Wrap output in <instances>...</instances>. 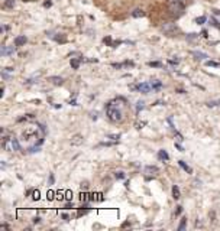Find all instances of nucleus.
Returning <instances> with one entry per match:
<instances>
[{
    "label": "nucleus",
    "mask_w": 220,
    "mask_h": 231,
    "mask_svg": "<svg viewBox=\"0 0 220 231\" xmlns=\"http://www.w3.org/2000/svg\"><path fill=\"white\" fill-rule=\"evenodd\" d=\"M195 38H199V33H188V35H187V39L188 40H193V39H195Z\"/></svg>",
    "instance_id": "nucleus-29"
},
{
    "label": "nucleus",
    "mask_w": 220,
    "mask_h": 231,
    "mask_svg": "<svg viewBox=\"0 0 220 231\" xmlns=\"http://www.w3.org/2000/svg\"><path fill=\"white\" fill-rule=\"evenodd\" d=\"M10 146H12V150H20V143L19 140L16 137H12V140H10Z\"/></svg>",
    "instance_id": "nucleus-12"
},
{
    "label": "nucleus",
    "mask_w": 220,
    "mask_h": 231,
    "mask_svg": "<svg viewBox=\"0 0 220 231\" xmlns=\"http://www.w3.org/2000/svg\"><path fill=\"white\" fill-rule=\"evenodd\" d=\"M54 39L57 40V42H61V43H64V42H65V36H64V35H62V33H60V36H54Z\"/></svg>",
    "instance_id": "nucleus-21"
},
{
    "label": "nucleus",
    "mask_w": 220,
    "mask_h": 231,
    "mask_svg": "<svg viewBox=\"0 0 220 231\" xmlns=\"http://www.w3.org/2000/svg\"><path fill=\"white\" fill-rule=\"evenodd\" d=\"M3 95H5V88H3V87H2V90H0V98H2V97H3Z\"/></svg>",
    "instance_id": "nucleus-50"
},
{
    "label": "nucleus",
    "mask_w": 220,
    "mask_h": 231,
    "mask_svg": "<svg viewBox=\"0 0 220 231\" xmlns=\"http://www.w3.org/2000/svg\"><path fill=\"white\" fill-rule=\"evenodd\" d=\"M114 176H116V179H125V172H122V171L116 172V173H114Z\"/></svg>",
    "instance_id": "nucleus-26"
},
{
    "label": "nucleus",
    "mask_w": 220,
    "mask_h": 231,
    "mask_svg": "<svg viewBox=\"0 0 220 231\" xmlns=\"http://www.w3.org/2000/svg\"><path fill=\"white\" fill-rule=\"evenodd\" d=\"M15 5H16L15 0H5V7H6V9H13Z\"/></svg>",
    "instance_id": "nucleus-20"
},
{
    "label": "nucleus",
    "mask_w": 220,
    "mask_h": 231,
    "mask_svg": "<svg viewBox=\"0 0 220 231\" xmlns=\"http://www.w3.org/2000/svg\"><path fill=\"white\" fill-rule=\"evenodd\" d=\"M83 142H84V137L81 134H74L73 137H71V145L73 146H81Z\"/></svg>",
    "instance_id": "nucleus-6"
},
{
    "label": "nucleus",
    "mask_w": 220,
    "mask_h": 231,
    "mask_svg": "<svg viewBox=\"0 0 220 231\" xmlns=\"http://www.w3.org/2000/svg\"><path fill=\"white\" fill-rule=\"evenodd\" d=\"M107 139H112L113 142H117L120 139V134H107Z\"/></svg>",
    "instance_id": "nucleus-25"
},
{
    "label": "nucleus",
    "mask_w": 220,
    "mask_h": 231,
    "mask_svg": "<svg viewBox=\"0 0 220 231\" xmlns=\"http://www.w3.org/2000/svg\"><path fill=\"white\" fill-rule=\"evenodd\" d=\"M143 104H145V103H143V101H138V106H136V113H139L140 110H143Z\"/></svg>",
    "instance_id": "nucleus-28"
},
{
    "label": "nucleus",
    "mask_w": 220,
    "mask_h": 231,
    "mask_svg": "<svg viewBox=\"0 0 220 231\" xmlns=\"http://www.w3.org/2000/svg\"><path fill=\"white\" fill-rule=\"evenodd\" d=\"M90 116H91V119H93V120H97V116H99V113H97V111L90 113Z\"/></svg>",
    "instance_id": "nucleus-40"
},
{
    "label": "nucleus",
    "mask_w": 220,
    "mask_h": 231,
    "mask_svg": "<svg viewBox=\"0 0 220 231\" xmlns=\"http://www.w3.org/2000/svg\"><path fill=\"white\" fill-rule=\"evenodd\" d=\"M7 29H9V26H2V27H0V32H2V33H3V32H6Z\"/></svg>",
    "instance_id": "nucleus-46"
},
{
    "label": "nucleus",
    "mask_w": 220,
    "mask_h": 231,
    "mask_svg": "<svg viewBox=\"0 0 220 231\" xmlns=\"http://www.w3.org/2000/svg\"><path fill=\"white\" fill-rule=\"evenodd\" d=\"M145 173H148V175H155V173H158V168L153 165H148V166H145Z\"/></svg>",
    "instance_id": "nucleus-9"
},
{
    "label": "nucleus",
    "mask_w": 220,
    "mask_h": 231,
    "mask_svg": "<svg viewBox=\"0 0 220 231\" xmlns=\"http://www.w3.org/2000/svg\"><path fill=\"white\" fill-rule=\"evenodd\" d=\"M201 35H203L204 38H207V36H209V35H207V30H203V32H201Z\"/></svg>",
    "instance_id": "nucleus-52"
},
{
    "label": "nucleus",
    "mask_w": 220,
    "mask_h": 231,
    "mask_svg": "<svg viewBox=\"0 0 220 231\" xmlns=\"http://www.w3.org/2000/svg\"><path fill=\"white\" fill-rule=\"evenodd\" d=\"M62 218H64V220H65V221H68V220H70V217H68L67 214H62Z\"/></svg>",
    "instance_id": "nucleus-51"
},
{
    "label": "nucleus",
    "mask_w": 220,
    "mask_h": 231,
    "mask_svg": "<svg viewBox=\"0 0 220 231\" xmlns=\"http://www.w3.org/2000/svg\"><path fill=\"white\" fill-rule=\"evenodd\" d=\"M48 81H51L54 85H62V82H64V78L62 77H49Z\"/></svg>",
    "instance_id": "nucleus-8"
},
{
    "label": "nucleus",
    "mask_w": 220,
    "mask_h": 231,
    "mask_svg": "<svg viewBox=\"0 0 220 231\" xmlns=\"http://www.w3.org/2000/svg\"><path fill=\"white\" fill-rule=\"evenodd\" d=\"M210 22H212V25H213L214 27H217V29L220 30V23H219V22H217L216 19H214V18H212V19H210Z\"/></svg>",
    "instance_id": "nucleus-30"
},
{
    "label": "nucleus",
    "mask_w": 220,
    "mask_h": 231,
    "mask_svg": "<svg viewBox=\"0 0 220 231\" xmlns=\"http://www.w3.org/2000/svg\"><path fill=\"white\" fill-rule=\"evenodd\" d=\"M180 197H181L180 188H178L177 185H174V186H172V198L174 199H180Z\"/></svg>",
    "instance_id": "nucleus-15"
},
{
    "label": "nucleus",
    "mask_w": 220,
    "mask_h": 231,
    "mask_svg": "<svg viewBox=\"0 0 220 231\" xmlns=\"http://www.w3.org/2000/svg\"><path fill=\"white\" fill-rule=\"evenodd\" d=\"M88 194L87 192H81V195H80V199H81V202H86V201H88Z\"/></svg>",
    "instance_id": "nucleus-27"
},
{
    "label": "nucleus",
    "mask_w": 220,
    "mask_h": 231,
    "mask_svg": "<svg viewBox=\"0 0 220 231\" xmlns=\"http://www.w3.org/2000/svg\"><path fill=\"white\" fill-rule=\"evenodd\" d=\"M161 29H162L164 32L167 33V35H169V36H171L172 33H175L177 30H178V27L175 26L174 23H171V22H167V23H164V25L161 26Z\"/></svg>",
    "instance_id": "nucleus-4"
},
{
    "label": "nucleus",
    "mask_w": 220,
    "mask_h": 231,
    "mask_svg": "<svg viewBox=\"0 0 220 231\" xmlns=\"http://www.w3.org/2000/svg\"><path fill=\"white\" fill-rule=\"evenodd\" d=\"M65 210H71V208H74V205H73V202H68V204H65V207H64Z\"/></svg>",
    "instance_id": "nucleus-41"
},
{
    "label": "nucleus",
    "mask_w": 220,
    "mask_h": 231,
    "mask_svg": "<svg viewBox=\"0 0 220 231\" xmlns=\"http://www.w3.org/2000/svg\"><path fill=\"white\" fill-rule=\"evenodd\" d=\"M80 64H81V59H75V58H71V68L73 69H78L80 68Z\"/></svg>",
    "instance_id": "nucleus-16"
},
{
    "label": "nucleus",
    "mask_w": 220,
    "mask_h": 231,
    "mask_svg": "<svg viewBox=\"0 0 220 231\" xmlns=\"http://www.w3.org/2000/svg\"><path fill=\"white\" fill-rule=\"evenodd\" d=\"M54 181H55V179H54V175L51 173V175H49V184L52 185V184H54Z\"/></svg>",
    "instance_id": "nucleus-48"
},
{
    "label": "nucleus",
    "mask_w": 220,
    "mask_h": 231,
    "mask_svg": "<svg viewBox=\"0 0 220 231\" xmlns=\"http://www.w3.org/2000/svg\"><path fill=\"white\" fill-rule=\"evenodd\" d=\"M168 10H169V13L174 14V16H181L182 12H184V3L181 2V0H171L169 3H168Z\"/></svg>",
    "instance_id": "nucleus-2"
},
{
    "label": "nucleus",
    "mask_w": 220,
    "mask_h": 231,
    "mask_svg": "<svg viewBox=\"0 0 220 231\" xmlns=\"http://www.w3.org/2000/svg\"><path fill=\"white\" fill-rule=\"evenodd\" d=\"M120 103H125V98H116V100H112L109 101L106 104V114L110 121L113 123H119L123 120V113H122V106Z\"/></svg>",
    "instance_id": "nucleus-1"
},
{
    "label": "nucleus",
    "mask_w": 220,
    "mask_h": 231,
    "mask_svg": "<svg viewBox=\"0 0 220 231\" xmlns=\"http://www.w3.org/2000/svg\"><path fill=\"white\" fill-rule=\"evenodd\" d=\"M64 194H65V191H58V192H55V195H57V199L62 201V199L65 198V197H64Z\"/></svg>",
    "instance_id": "nucleus-24"
},
{
    "label": "nucleus",
    "mask_w": 220,
    "mask_h": 231,
    "mask_svg": "<svg viewBox=\"0 0 220 231\" xmlns=\"http://www.w3.org/2000/svg\"><path fill=\"white\" fill-rule=\"evenodd\" d=\"M44 6H45V7H51V6H52V2H45V3H44Z\"/></svg>",
    "instance_id": "nucleus-45"
},
{
    "label": "nucleus",
    "mask_w": 220,
    "mask_h": 231,
    "mask_svg": "<svg viewBox=\"0 0 220 231\" xmlns=\"http://www.w3.org/2000/svg\"><path fill=\"white\" fill-rule=\"evenodd\" d=\"M96 197H97V195H96V194H88V201H96Z\"/></svg>",
    "instance_id": "nucleus-36"
},
{
    "label": "nucleus",
    "mask_w": 220,
    "mask_h": 231,
    "mask_svg": "<svg viewBox=\"0 0 220 231\" xmlns=\"http://www.w3.org/2000/svg\"><path fill=\"white\" fill-rule=\"evenodd\" d=\"M130 90L148 94V92L152 91V85H151V82H140V84H136V85H130Z\"/></svg>",
    "instance_id": "nucleus-3"
},
{
    "label": "nucleus",
    "mask_w": 220,
    "mask_h": 231,
    "mask_svg": "<svg viewBox=\"0 0 220 231\" xmlns=\"http://www.w3.org/2000/svg\"><path fill=\"white\" fill-rule=\"evenodd\" d=\"M112 66H113V68H117V69H120L122 66H125V65H123V64H116V62H113V64H112Z\"/></svg>",
    "instance_id": "nucleus-38"
},
{
    "label": "nucleus",
    "mask_w": 220,
    "mask_h": 231,
    "mask_svg": "<svg viewBox=\"0 0 220 231\" xmlns=\"http://www.w3.org/2000/svg\"><path fill=\"white\" fill-rule=\"evenodd\" d=\"M186 227H187V218L182 217V218H181V221H180V225H178V228H177V230H178V231H184V230H186Z\"/></svg>",
    "instance_id": "nucleus-18"
},
{
    "label": "nucleus",
    "mask_w": 220,
    "mask_h": 231,
    "mask_svg": "<svg viewBox=\"0 0 220 231\" xmlns=\"http://www.w3.org/2000/svg\"><path fill=\"white\" fill-rule=\"evenodd\" d=\"M9 228H10V227L7 224H2V230H9Z\"/></svg>",
    "instance_id": "nucleus-49"
},
{
    "label": "nucleus",
    "mask_w": 220,
    "mask_h": 231,
    "mask_svg": "<svg viewBox=\"0 0 220 231\" xmlns=\"http://www.w3.org/2000/svg\"><path fill=\"white\" fill-rule=\"evenodd\" d=\"M175 147H177V149H178L180 152H184V147H182V146H181L180 143H175Z\"/></svg>",
    "instance_id": "nucleus-42"
},
{
    "label": "nucleus",
    "mask_w": 220,
    "mask_h": 231,
    "mask_svg": "<svg viewBox=\"0 0 220 231\" xmlns=\"http://www.w3.org/2000/svg\"><path fill=\"white\" fill-rule=\"evenodd\" d=\"M206 65L207 66H214V68H219L220 64H219V62H214V61H206Z\"/></svg>",
    "instance_id": "nucleus-22"
},
{
    "label": "nucleus",
    "mask_w": 220,
    "mask_h": 231,
    "mask_svg": "<svg viewBox=\"0 0 220 231\" xmlns=\"http://www.w3.org/2000/svg\"><path fill=\"white\" fill-rule=\"evenodd\" d=\"M26 42H28V38L25 35H20V36H16L15 38V46H22V45H25Z\"/></svg>",
    "instance_id": "nucleus-7"
},
{
    "label": "nucleus",
    "mask_w": 220,
    "mask_h": 231,
    "mask_svg": "<svg viewBox=\"0 0 220 231\" xmlns=\"http://www.w3.org/2000/svg\"><path fill=\"white\" fill-rule=\"evenodd\" d=\"M158 159H159V160H164V162H167V160H169V155L167 153V150L162 149V150L158 152Z\"/></svg>",
    "instance_id": "nucleus-11"
},
{
    "label": "nucleus",
    "mask_w": 220,
    "mask_h": 231,
    "mask_svg": "<svg viewBox=\"0 0 220 231\" xmlns=\"http://www.w3.org/2000/svg\"><path fill=\"white\" fill-rule=\"evenodd\" d=\"M206 20H207L206 16H200V18H197V19H195V23H197V25H203Z\"/></svg>",
    "instance_id": "nucleus-23"
},
{
    "label": "nucleus",
    "mask_w": 220,
    "mask_h": 231,
    "mask_svg": "<svg viewBox=\"0 0 220 231\" xmlns=\"http://www.w3.org/2000/svg\"><path fill=\"white\" fill-rule=\"evenodd\" d=\"M16 49H15L13 46H2L0 53H2V56H9V55H13Z\"/></svg>",
    "instance_id": "nucleus-5"
},
{
    "label": "nucleus",
    "mask_w": 220,
    "mask_h": 231,
    "mask_svg": "<svg viewBox=\"0 0 220 231\" xmlns=\"http://www.w3.org/2000/svg\"><path fill=\"white\" fill-rule=\"evenodd\" d=\"M178 165L181 166V168H182V169H184V171L187 172V173H193V168H191V166H188L186 163V162H184V160H178Z\"/></svg>",
    "instance_id": "nucleus-13"
},
{
    "label": "nucleus",
    "mask_w": 220,
    "mask_h": 231,
    "mask_svg": "<svg viewBox=\"0 0 220 231\" xmlns=\"http://www.w3.org/2000/svg\"><path fill=\"white\" fill-rule=\"evenodd\" d=\"M132 16L133 18H143L145 16V12L142 9H135L133 12H132Z\"/></svg>",
    "instance_id": "nucleus-17"
},
{
    "label": "nucleus",
    "mask_w": 220,
    "mask_h": 231,
    "mask_svg": "<svg viewBox=\"0 0 220 231\" xmlns=\"http://www.w3.org/2000/svg\"><path fill=\"white\" fill-rule=\"evenodd\" d=\"M146 124V121H142V123H136V129H142V126Z\"/></svg>",
    "instance_id": "nucleus-43"
},
{
    "label": "nucleus",
    "mask_w": 220,
    "mask_h": 231,
    "mask_svg": "<svg viewBox=\"0 0 220 231\" xmlns=\"http://www.w3.org/2000/svg\"><path fill=\"white\" fill-rule=\"evenodd\" d=\"M71 198H73V192H71V191H65V199H68V201H70Z\"/></svg>",
    "instance_id": "nucleus-34"
},
{
    "label": "nucleus",
    "mask_w": 220,
    "mask_h": 231,
    "mask_svg": "<svg viewBox=\"0 0 220 231\" xmlns=\"http://www.w3.org/2000/svg\"><path fill=\"white\" fill-rule=\"evenodd\" d=\"M38 223H41V217H35L34 218V224H38Z\"/></svg>",
    "instance_id": "nucleus-44"
},
{
    "label": "nucleus",
    "mask_w": 220,
    "mask_h": 231,
    "mask_svg": "<svg viewBox=\"0 0 220 231\" xmlns=\"http://www.w3.org/2000/svg\"><path fill=\"white\" fill-rule=\"evenodd\" d=\"M80 188H81V191H83V189L87 191V189H88V184H87V182H83V184L80 185Z\"/></svg>",
    "instance_id": "nucleus-35"
},
{
    "label": "nucleus",
    "mask_w": 220,
    "mask_h": 231,
    "mask_svg": "<svg viewBox=\"0 0 220 231\" xmlns=\"http://www.w3.org/2000/svg\"><path fill=\"white\" fill-rule=\"evenodd\" d=\"M216 12V14H220V10H214Z\"/></svg>",
    "instance_id": "nucleus-53"
},
{
    "label": "nucleus",
    "mask_w": 220,
    "mask_h": 231,
    "mask_svg": "<svg viewBox=\"0 0 220 231\" xmlns=\"http://www.w3.org/2000/svg\"><path fill=\"white\" fill-rule=\"evenodd\" d=\"M148 65L152 66V68H162V62H159V61H151V62H148Z\"/></svg>",
    "instance_id": "nucleus-19"
},
{
    "label": "nucleus",
    "mask_w": 220,
    "mask_h": 231,
    "mask_svg": "<svg viewBox=\"0 0 220 231\" xmlns=\"http://www.w3.org/2000/svg\"><path fill=\"white\" fill-rule=\"evenodd\" d=\"M39 199V191H35L34 192V201H38Z\"/></svg>",
    "instance_id": "nucleus-39"
},
{
    "label": "nucleus",
    "mask_w": 220,
    "mask_h": 231,
    "mask_svg": "<svg viewBox=\"0 0 220 231\" xmlns=\"http://www.w3.org/2000/svg\"><path fill=\"white\" fill-rule=\"evenodd\" d=\"M151 85H152V90H155V91H159L161 88H162V82H161V81H158V79H153V81H151Z\"/></svg>",
    "instance_id": "nucleus-14"
},
{
    "label": "nucleus",
    "mask_w": 220,
    "mask_h": 231,
    "mask_svg": "<svg viewBox=\"0 0 220 231\" xmlns=\"http://www.w3.org/2000/svg\"><path fill=\"white\" fill-rule=\"evenodd\" d=\"M103 42H104V43H107V45L113 46V42H112V38H109V36H107V38H104V39H103Z\"/></svg>",
    "instance_id": "nucleus-31"
},
{
    "label": "nucleus",
    "mask_w": 220,
    "mask_h": 231,
    "mask_svg": "<svg viewBox=\"0 0 220 231\" xmlns=\"http://www.w3.org/2000/svg\"><path fill=\"white\" fill-rule=\"evenodd\" d=\"M68 103H70V104H71V106H78V104H77V101H75V100H70V101H68Z\"/></svg>",
    "instance_id": "nucleus-47"
},
{
    "label": "nucleus",
    "mask_w": 220,
    "mask_h": 231,
    "mask_svg": "<svg viewBox=\"0 0 220 231\" xmlns=\"http://www.w3.org/2000/svg\"><path fill=\"white\" fill-rule=\"evenodd\" d=\"M181 212H182V207H181V205H178V207H177V210H175V215H180Z\"/></svg>",
    "instance_id": "nucleus-37"
},
{
    "label": "nucleus",
    "mask_w": 220,
    "mask_h": 231,
    "mask_svg": "<svg viewBox=\"0 0 220 231\" xmlns=\"http://www.w3.org/2000/svg\"><path fill=\"white\" fill-rule=\"evenodd\" d=\"M54 195H55V194H54V191H48L47 192V198L49 199V201H51V199H54Z\"/></svg>",
    "instance_id": "nucleus-33"
},
{
    "label": "nucleus",
    "mask_w": 220,
    "mask_h": 231,
    "mask_svg": "<svg viewBox=\"0 0 220 231\" xmlns=\"http://www.w3.org/2000/svg\"><path fill=\"white\" fill-rule=\"evenodd\" d=\"M193 56L195 58V59H206V58H209L207 53L200 52V51H193Z\"/></svg>",
    "instance_id": "nucleus-10"
},
{
    "label": "nucleus",
    "mask_w": 220,
    "mask_h": 231,
    "mask_svg": "<svg viewBox=\"0 0 220 231\" xmlns=\"http://www.w3.org/2000/svg\"><path fill=\"white\" fill-rule=\"evenodd\" d=\"M168 62H169L171 65H178V62H180V59H178V58L175 56V59H169V61H168Z\"/></svg>",
    "instance_id": "nucleus-32"
}]
</instances>
